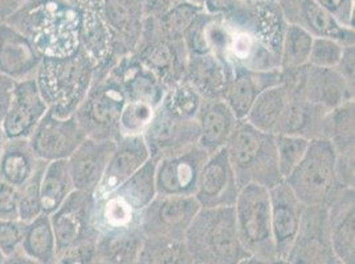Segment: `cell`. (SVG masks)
<instances>
[{"label": "cell", "mask_w": 355, "mask_h": 264, "mask_svg": "<svg viewBox=\"0 0 355 264\" xmlns=\"http://www.w3.org/2000/svg\"><path fill=\"white\" fill-rule=\"evenodd\" d=\"M119 79L126 101H142L158 107L167 88L158 77L141 64L133 55L123 56L110 66Z\"/></svg>", "instance_id": "4316f807"}, {"label": "cell", "mask_w": 355, "mask_h": 264, "mask_svg": "<svg viewBox=\"0 0 355 264\" xmlns=\"http://www.w3.org/2000/svg\"><path fill=\"white\" fill-rule=\"evenodd\" d=\"M74 191L67 160L48 162L40 182L43 214L51 216Z\"/></svg>", "instance_id": "836d02e7"}, {"label": "cell", "mask_w": 355, "mask_h": 264, "mask_svg": "<svg viewBox=\"0 0 355 264\" xmlns=\"http://www.w3.org/2000/svg\"><path fill=\"white\" fill-rule=\"evenodd\" d=\"M234 66L214 55H190L184 79L203 100H223Z\"/></svg>", "instance_id": "4dcf8cb0"}, {"label": "cell", "mask_w": 355, "mask_h": 264, "mask_svg": "<svg viewBox=\"0 0 355 264\" xmlns=\"http://www.w3.org/2000/svg\"><path fill=\"white\" fill-rule=\"evenodd\" d=\"M340 26L354 30V0H314Z\"/></svg>", "instance_id": "f6af8a7d"}, {"label": "cell", "mask_w": 355, "mask_h": 264, "mask_svg": "<svg viewBox=\"0 0 355 264\" xmlns=\"http://www.w3.org/2000/svg\"><path fill=\"white\" fill-rule=\"evenodd\" d=\"M237 234L248 255L277 258L272 233L269 191L259 185L241 188L234 206Z\"/></svg>", "instance_id": "ba28073f"}, {"label": "cell", "mask_w": 355, "mask_h": 264, "mask_svg": "<svg viewBox=\"0 0 355 264\" xmlns=\"http://www.w3.org/2000/svg\"><path fill=\"white\" fill-rule=\"evenodd\" d=\"M155 162L144 165L134 176L103 197H93V220L98 235L139 227L141 213L157 196Z\"/></svg>", "instance_id": "5b68a950"}, {"label": "cell", "mask_w": 355, "mask_h": 264, "mask_svg": "<svg viewBox=\"0 0 355 264\" xmlns=\"http://www.w3.org/2000/svg\"><path fill=\"white\" fill-rule=\"evenodd\" d=\"M203 98L186 81L167 88L163 95L162 106L173 115L184 119H196Z\"/></svg>", "instance_id": "f35d334b"}, {"label": "cell", "mask_w": 355, "mask_h": 264, "mask_svg": "<svg viewBox=\"0 0 355 264\" xmlns=\"http://www.w3.org/2000/svg\"><path fill=\"white\" fill-rule=\"evenodd\" d=\"M289 100V91L282 84L266 88L254 100L244 120L260 131L273 133Z\"/></svg>", "instance_id": "d6a6232c"}, {"label": "cell", "mask_w": 355, "mask_h": 264, "mask_svg": "<svg viewBox=\"0 0 355 264\" xmlns=\"http://www.w3.org/2000/svg\"><path fill=\"white\" fill-rule=\"evenodd\" d=\"M94 75V65L78 49L68 57L42 59L35 82L48 111L69 117L87 98Z\"/></svg>", "instance_id": "7a4b0ae2"}, {"label": "cell", "mask_w": 355, "mask_h": 264, "mask_svg": "<svg viewBox=\"0 0 355 264\" xmlns=\"http://www.w3.org/2000/svg\"><path fill=\"white\" fill-rule=\"evenodd\" d=\"M157 107L142 101H126L119 117L121 136H142L148 130Z\"/></svg>", "instance_id": "60d3db41"}, {"label": "cell", "mask_w": 355, "mask_h": 264, "mask_svg": "<svg viewBox=\"0 0 355 264\" xmlns=\"http://www.w3.org/2000/svg\"><path fill=\"white\" fill-rule=\"evenodd\" d=\"M46 162H44L30 181L19 189V220L28 223L43 214L40 201V182L44 173Z\"/></svg>", "instance_id": "b9f144b4"}, {"label": "cell", "mask_w": 355, "mask_h": 264, "mask_svg": "<svg viewBox=\"0 0 355 264\" xmlns=\"http://www.w3.org/2000/svg\"><path fill=\"white\" fill-rule=\"evenodd\" d=\"M282 84V72H252L234 66V74L227 84L223 101L239 120H244L254 100L268 88Z\"/></svg>", "instance_id": "83f0119b"}, {"label": "cell", "mask_w": 355, "mask_h": 264, "mask_svg": "<svg viewBox=\"0 0 355 264\" xmlns=\"http://www.w3.org/2000/svg\"><path fill=\"white\" fill-rule=\"evenodd\" d=\"M125 103V93L110 68L97 70L87 98L73 117L87 138L119 140V117Z\"/></svg>", "instance_id": "52a82bcc"}, {"label": "cell", "mask_w": 355, "mask_h": 264, "mask_svg": "<svg viewBox=\"0 0 355 264\" xmlns=\"http://www.w3.org/2000/svg\"><path fill=\"white\" fill-rule=\"evenodd\" d=\"M78 11V48L97 70L109 69L116 59V35L105 12L104 0H74Z\"/></svg>", "instance_id": "8fae6325"}, {"label": "cell", "mask_w": 355, "mask_h": 264, "mask_svg": "<svg viewBox=\"0 0 355 264\" xmlns=\"http://www.w3.org/2000/svg\"><path fill=\"white\" fill-rule=\"evenodd\" d=\"M4 21L24 35L43 59L68 57L80 49V17L72 1L27 0Z\"/></svg>", "instance_id": "6da1fadb"}, {"label": "cell", "mask_w": 355, "mask_h": 264, "mask_svg": "<svg viewBox=\"0 0 355 264\" xmlns=\"http://www.w3.org/2000/svg\"><path fill=\"white\" fill-rule=\"evenodd\" d=\"M26 225L21 220H0V251L3 254L14 252L23 243Z\"/></svg>", "instance_id": "ee69618b"}, {"label": "cell", "mask_w": 355, "mask_h": 264, "mask_svg": "<svg viewBox=\"0 0 355 264\" xmlns=\"http://www.w3.org/2000/svg\"><path fill=\"white\" fill-rule=\"evenodd\" d=\"M23 246L28 254L39 261L45 263L52 261L58 247L49 216L40 214L37 218L26 225Z\"/></svg>", "instance_id": "d590c367"}, {"label": "cell", "mask_w": 355, "mask_h": 264, "mask_svg": "<svg viewBox=\"0 0 355 264\" xmlns=\"http://www.w3.org/2000/svg\"><path fill=\"white\" fill-rule=\"evenodd\" d=\"M92 193L73 191L56 211L49 216L58 251L83 243H96L98 232L93 220Z\"/></svg>", "instance_id": "5bb4252c"}, {"label": "cell", "mask_w": 355, "mask_h": 264, "mask_svg": "<svg viewBox=\"0 0 355 264\" xmlns=\"http://www.w3.org/2000/svg\"><path fill=\"white\" fill-rule=\"evenodd\" d=\"M239 122L223 100H203L196 115L198 146L208 155L225 148Z\"/></svg>", "instance_id": "f546056e"}, {"label": "cell", "mask_w": 355, "mask_h": 264, "mask_svg": "<svg viewBox=\"0 0 355 264\" xmlns=\"http://www.w3.org/2000/svg\"><path fill=\"white\" fill-rule=\"evenodd\" d=\"M117 140L87 138L67 160L74 191L94 193L100 185Z\"/></svg>", "instance_id": "7402d4cb"}, {"label": "cell", "mask_w": 355, "mask_h": 264, "mask_svg": "<svg viewBox=\"0 0 355 264\" xmlns=\"http://www.w3.org/2000/svg\"><path fill=\"white\" fill-rule=\"evenodd\" d=\"M282 72V84L291 98H298L333 110L353 101L355 90L350 88L336 69H326L306 64L295 70Z\"/></svg>", "instance_id": "30bf717a"}, {"label": "cell", "mask_w": 355, "mask_h": 264, "mask_svg": "<svg viewBox=\"0 0 355 264\" xmlns=\"http://www.w3.org/2000/svg\"><path fill=\"white\" fill-rule=\"evenodd\" d=\"M134 57L158 77L166 88L182 82L187 72L189 50L183 40H171L162 35L155 20L142 27Z\"/></svg>", "instance_id": "9c48e42d"}, {"label": "cell", "mask_w": 355, "mask_h": 264, "mask_svg": "<svg viewBox=\"0 0 355 264\" xmlns=\"http://www.w3.org/2000/svg\"><path fill=\"white\" fill-rule=\"evenodd\" d=\"M275 135V133H273ZM311 142L292 135H275L277 167L282 180L289 176L302 162Z\"/></svg>", "instance_id": "ab89813d"}, {"label": "cell", "mask_w": 355, "mask_h": 264, "mask_svg": "<svg viewBox=\"0 0 355 264\" xmlns=\"http://www.w3.org/2000/svg\"><path fill=\"white\" fill-rule=\"evenodd\" d=\"M289 264H343L337 256L324 206H306L292 247L286 255Z\"/></svg>", "instance_id": "4fadbf2b"}, {"label": "cell", "mask_w": 355, "mask_h": 264, "mask_svg": "<svg viewBox=\"0 0 355 264\" xmlns=\"http://www.w3.org/2000/svg\"><path fill=\"white\" fill-rule=\"evenodd\" d=\"M331 243L343 264L355 263V189L343 188L326 207Z\"/></svg>", "instance_id": "f1b7e54d"}, {"label": "cell", "mask_w": 355, "mask_h": 264, "mask_svg": "<svg viewBox=\"0 0 355 264\" xmlns=\"http://www.w3.org/2000/svg\"><path fill=\"white\" fill-rule=\"evenodd\" d=\"M345 45L327 37H314L309 64L318 68L334 69L340 62Z\"/></svg>", "instance_id": "7bdbcfd3"}, {"label": "cell", "mask_w": 355, "mask_h": 264, "mask_svg": "<svg viewBox=\"0 0 355 264\" xmlns=\"http://www.w3.org/2000/svg\"><path fill=\"white\" fill-rule=\"evenodd\" d=\"M225 151L240 189L259 185L269 191L284 181L277 167L273 133L260 131L240 120Z\"/></svg>", "instance_id": "277c9868"}, {"label": "cell", "mask_w": 355, "mask_h": 264, "mask_svg": "<svg viewBox=\"0 0 355 264\" xmlns=\"http://www.w3.org/2000/svg\"><path fill=\"white\" fill-rule=\"evenodd\" d=\"M142 138L148 146L150 160L158 162L198 146L199 127L196 119L173 115L158 106Z\"/></svg>", "instance_id": "9a60e30c"}, {"label": "cell", "mask_w": 355, "mask_h": 264, "mask_svg": "<svg viewBox=\"0 0 355 264\" xmlns=\"http://www.w3.org/2000/svg\"><path fill=\"white\" fill-rule=\"evenodd\" d=\"M137 264H195L183 241L145 236Z\"/></svg>", "instance_id": "e575fe53"}, {"label": "cell", "mask_w": 355, "mask_h": 264, "mask_svg": "<svg viewBox=\"0 0 355 264\" xmlns=\"http://www.w3.org/2000/svg\"><path fill=\"white\" fill-rule=\"evenodd\" d=\"M85 139L76 117H58L48 111L32 132L28 143L35 156L48 164L68 160Z\"/></svg>", "instance_id": "2e32d148"}, {"label": "cell", "mask_w": 355, "mask_h": 264, "mask_svg": "<svg viewBox=\"0 0 355 264\" xmlns=\"http://www.w3.org/2000/svg\"><path fill=\"white\" fill-rule=\"evenodd\" d=\"M202 15V7L189 1L178 3L167 12L159 16L155 23L166 37L171 40H184L193 28L198 17Z\"/></svg>", "instance_id": "74e56055"}, {"label": "cell", "mask_w": 355, "mask_h": 264, "mask_svg": "<svg viewBox=\"0 0 355 264\" xmlns=\"http://www.w3.org/2000/svg\"><path fill=\"white\" fill-rule=\"evenodd\" d=\"M208 153L193 146L155 162V189L162 196L193 197Z\"/></svg>", "instance_id": "e0dca14e"}, {"label": "cell", "mask_w": 355, "mask_h": 264, "mask_svg": "<svg viewBox=\"0 0 355 264\" xmlns=\"http://www.w3.org/2000/svg\"><path fill=\"white\" fill-rule=\"evenodd\" d=\"M345 82L355 90V45L345 46L342 57L334 68Z\"/></svg>", "instance_id": "7dc6e473"}, {"label": "cell", "mask_w": 355, "mask_h": 264, "mask_svg": "<svg viewBox=\"0 0 355 264\" xmlns=\"http://www.w3.org/2000/svg\"><path fill=\"white\" fill-rule=\"evenodd\" d=\"M0 220H19V189L0 180Z\"/></svg>", "instance_id": "bcb514c9"}, {"label": "cell", "mask_w": 355, "mask_h": 264, "mask_svg": "<svg viewBox=\"0 0 355 264\" xmlns=\"http://www.w3.org/2000/svg\"><path fill=\"white\" fill-rule=\"evenodd\" d=\"M237 264H289L286 259L282 258H260L254 255L244 256Z\"/></svg>", "instance_id": "681fc988"}, {"label": "cell", "mask_w": 355, "mask_h": 264, "mask_svg": "<svg viewBox=\"0 0 355 264\" xmlns=\"http://www.w3.org/2000/svg\"><path fill=\"white\" fill-rule=\"evenodd\" d=\"M148 162L150 153L142 136H119L104 177L93 197H103L117 189Z\"/></svg>", "instance_id": "d4e9b609"}, {"label": "cell", "mask_w": 355, "mask_h": 264, "mask_svg": "<svg viewBox=\"0 0 355 264\" xmlns=\"http://www.w3.org/2000/svg\"><path fill=\"white\" fill-rule=\"evenodd\" d=\"M284 181L304 205H330L343 187L337 175L336 152L329 140L311 142L302 162Z\"/></svg>", "instance_id": "8992f818"}, {"label": "cell", "mask_w": 355, "mask_h": 264, "mask_svg": "<svg viewBox=\"0 0 355 264\" xmlns=\"http://www.w3.org/2000/svg\"><path fill=\"white\" fill-rule=\"evenodd\" d=\"M15 10V0H0V19L1 21Z\"/></svg>", "instance_id": "f907efd6"}, {"label": "cell", "mask_w": 355, "mask_h": 264, "mask_svg": "<svg viewBox=\"0 0 355 264\" xmlns=\"http://www.w3.org/2000/svg\"><path fill=\"white\" fill-rule=\"evenodd\" d=\"M43 56L19 30L0 23V75L14 82L35 79Z\"/></svg>", "instance_id": "603a6c76"}, {"label": "cell", "mask_w": 355, "mask_h": 264, "mask_svg": "<svg viewBox=\"0 0 355 264\" xmlns=\"http://www.w3.org/2000/svg\"><path fill=\"white\" fill-rule=\"evenodd\" d=\"M0 263H1V251H0Z\"/></svg>", "instance_id": "f5cc1de1"}, {"label": "cell", "mask_w": 355, "mask_h": 264, "mask_svg": "<svg viewBox=\"0 0 355 264\" xmlns=\"http://www.w3.org/2000/svg\"><path fill=\"white\" fill-rule=\"evenodd\" d=\"M288 26H295L313 37H327L345 46L355 45L354 30L340 26L314 0H276Z\"/></svg>", "instance_id": "d6986e66"}, {"label": "cell", "mask_w": 355, "mask_h": 264, "mask_svg": "<svg viewBox=\"0 0 355 264\" xmlns=\"http://www.w3.org/2000/svg\"><path fill=\"white\" fill-rule=\"evenodd\" d=\"M43 164L35 156L28 140H6L0 155V180L20 189Z\"/></svg>", "instance_id": "1f68e13d"}, {"label": "cell", "mask_w": 355, "mask_h": 264, "mask_svg": "<svg viewBox=\"0 0 355 264\" xmlns=\"http://www.w3.org/2000/svg\"><path fill=\"white\" fill-rule=\"evenodd\" d=\"M240 187L225 148L209 153L202 168L195 200L200 207H234Z\"/></svg>", "instance_id": "ac0fdd59"}, {"label": "cell", "mask_w": 355, "mask_h": 264, "mask_svg": "<svg viewBox=\"0 0 355 264\" xmlns=\"http://www.w3.org/2000/svg\"><path fill=\"white\" fill-rule=\"evenodd\" d=\"M330 111L322 106L291 98L273 133L298 136L309 142L326 139Z\"/></svg>", "instance_id": "484cf974"}, {"label": "cell", "mask_w": 355, "mask_h": 264, "mask_svg": "<svg viewBox=\"0 0 355 264\" xmlns=\"http://www.w3.org/2000/svg\"><path fill=\"white\" fill-rule=\"evenodd\" d=\"M4 143H6V138H4V133L1 130V126H0V155L3 152V147H4Z\"/></svg>", "instance_id": "816d5d0a"}, {"label": "cell", "mask_w": 355, "mask_h": 264, "mask_svg": "<svg viewBox=\"0 0 355 264\" xmlns=\"http://www.w3.org/2000/svg\"><path fill=\"white\" fill-rule=\"evenodd\" d=\"M313 39L308 32L286 26L280 52V70H295L309 64Z\"/></svg>", "instance_id": "8d00e7d4"}, {"label": "cell", "mask_w": 355, "mask_h": 264, "mask_svg": "<svg viewBox=\"0 0 355 264\" xmlns=\"http://www.w3.org/2000/svg\"><path fill=\"white\" fill-rule=\"evenodd\" d=\"M183 242L195 264H237L248 255L239 239L234 207H200Z\"/></svg>", "instance_id": "3957f363"}, {"label": "cell", "mask_w": 355, "mask_h": 264, "mask_svg": "<svg viewBox=\"0 0 355 264\" xmlns=\"http://www.w3.org/2000/svg\"><path fill=\"white\" fill-rule=\"evenodd\" d=\"M46 113L48 109L35 79L15 82L11 104L1 123L6 140H28Z\"/></svg>", "instance_id": "44dd1931"}, {"label": "cell", "mask_w": 355, "mask_h": 264, "mask_svg": "<svg viewBox=\"0 0 355 264\" xmlns=\"http://www.w3.org/2000/svg\"><path fill=\"white\" fill-rule=\"evenodd\" d=\"M199 210L195 197L157 194L141 213L139 230L144 236L183 241Z\"/></svg>", "instance_id": "7c38bea8"}, {"label": "cell", "mask_w": 355, "mask_h": 264, "mask_svg": "<svg viewBox=\"0 0 355 264\" xmlns=\"http://www.w3.org/2000/svg\"><path fill=\"white\" fill-rule=\"evenodd\" d=\"M269 198L275 249L277 258L286 259L306 206L297 198L285 181L269 189Z\"/></svg>", "instance_id": "cb8c5ba5"}, {"label": "cell", "mask_w": 355, "mask_h": 264, "mask_svg": "<svg viewBox=\"0 0 355 264\" xmlns=\"http://www.w3.org/2000/svg\"><path fill=\"white\" fill-rule=\"evenodd\" d=\"M14 88H15V82L12 79L4 75H0V126L11 104Z\"/></svg>", "instance_id": "c3c4849f"}, {"label": "cell", "mask_w": 355, "mask_h": 264, "mask_svg": "<svg viewBox=\"0 0 355 264\" xmlns=\"http://www.w3.org/2000/svg\"><path fill=\"white\" fill-rule=\"evenodd\" d=\"M0 23H1V19H0Z\"/></svg>", "instance_id": "db71d44e"}, {"label": "cell", "mask_w": 355, "mask_h": 264, "mask_svg": "<svg viewBox=\"0 0 355 264\" xmlns=\"http://www.w3.org/2000/svg\"><path fill=\"white\" fill-rule=\"evenodd\" d=\"M326 140L336 152V168L340 185L355 189L354 100L330 111Z\"/></svg>", "instance_id": "ffe728a7"}]
</instances>
